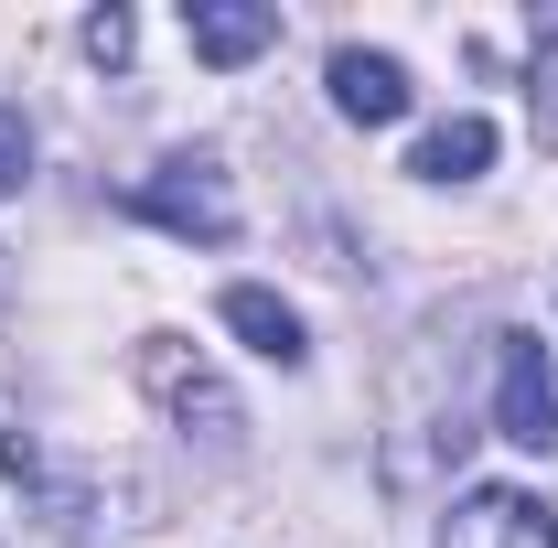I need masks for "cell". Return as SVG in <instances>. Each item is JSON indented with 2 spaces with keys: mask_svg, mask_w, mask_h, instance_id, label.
<instances>
[{
  "mask_svg": "<svg viewBox=\"0 0 558 548\" xmlns=\"http://www.w3.org/2000/svg\"><path fill=\"white\" fill-rule=\"evenodd\" d=\"M22 172H33V130L22 108H0V194H22Z\"/></svg>",
  "mask_w": 558,
  "mask_h": 548,
  "instance_id": "9",
  "label": "cell"
},
{
  "mask_svg": "<svg viewBox=\"0 0 558 548\" xmlns=\"http://www.w3.org/2000/svg\"><path fill=\"white\" fill-rule=\"evenodd\" d=\"M140 366H150V388H161V409L183 419V430H194V419H205V441H236V398H226V388H215L205 366H183V344H150V355H140Z\"/></svg>",
  "mask_w": 558,
  "mask_h": 548,
  "instance_id": "4",
  "label": "cell"
},
{
  "mask_svg": "<svg viewBox=\"0 0 558 548\" xmlns=\"http://www.w3.org/2000/svg\"><path fill=\"white\" fill-rule=\"evenodd\" d=\"M440 548H558V505L515 495V484H473V495L451 505Z\"/></svg>",
  "mask_w": 558,
  "mask_h": 548,
  "instance_id": "3",
  "label": "cell"
},
{
  "mask_svg": "<svg viewBox=\"0 0 558 548\" xmlns=\"http://www.w3.org/2000/svg\"><path fill=\"white\" fill-rule=\"evenodd\" d=\"M333 108H344V119H365V130L409 119V65H398V55H365V44H344V55H333Z\"/></svg>",
  "mask_w": 558,
  "mask_h": 548,
  "instance_id": "5",
  "label": "cell"
},
{
  "mask_svg": "<svg viewBox=\"0 0 558 548\" xmlns=\"http://www.w3.org/2000/svg\"><path fill=\"white\" fill-rule=\"evenodd\" d=\"M86 55L119 65V55H130V11H97V22H86Z\"/></svg>",
  "mask_w": 558,
  "mask_h": 548,
  "instance_id": "10",
  "label": "cell"
},
{
  "mask_svg": "<svg viewBox=\"0 0 558 548\" xmlns=\"http://www.w3.org/2000/svg\"><path fill=\"white\" fill-rule=\"evenodd\" d=\"M226 323L247 334V355H269V366H301V355H312V344H301V312H290L279 290H258V279L226 290Z\"/></svg>",
  "mask_w": 558,
  "mask_h": 548,
  "instance_id": "6",
  "label": "cell"
},
{
  "mask_svg": "<svg viewBox=\"0 0 558 548\" xmlns=\"http://www.w3.org/2000/svg\"><path fill=\"white\" fill-rule=\"evenodd\" d=\"M140 215H150V226H172V237H205V248L236 237V194H226V172H215V162H161V172L140 183Z\"/></svg>",
  "mask_w": 558,
  "mask_h": 548,
  "instance_id": "2",
  "label": "cell"
},
{
  "mask_svg": "<svg viewBox=\"0 0 558 548\" xmlns=\"http://www.w3.org/2000/svg\"><path fill=\"white\" fill-rule=\"evenodd\" d=\"M494 162V119H440V130L418 140V183H473V172H484Z\"/></svg>",
  "mask_w": 558,
  "mask_h": 548,
  "instance_id": "8",
  "label": "cell"
},
{
  "mask_svg": "<svg viewBox=\"0 0 558 548\" xmlns=\"http://www.w3.org/2000/svg\"><path fill=\"white\" fill-rule=\"evenodd\" d=\"M183 33H194L205 65H247L258 44H279V11H236V0H215V11H183Z\"/></svg>",
  "mask_w": 558,
  "mask_h": 548,
  "instance_id": "7",
  "label": "cell"
},
{
  "mask_svg": "<svg viewBox=\"0 0 558 548\" xmlns=\"http://www.w3.org/2000/svg\"><path fill=\"white\" fill-rule=\"evenodd\" d=\"M494 430L515 441V452H558V366L537 334H505V366H494Z\"/></svg>",
  "mask_w": 558,
  "mask_h": 548,
  "instance_id": "1",
  "label": "cell"
}]
</instances>
